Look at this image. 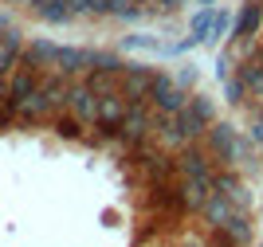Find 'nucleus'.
I'll list each match as a JSON object with an SVG mask.
<instances>
[{"instance_id":"ddd939ff","label":"nucleus","mask_w":263,"mask_h":247,"mask_svg":"<svg viewBox=\"0 0 263 247\" xmlns=\"http://www.w3.org/2000/svg\"><path fill=\"white\" fill-rule=\"evenodd\" d=\"M216 236L232 239V243H240V247H252V239H255V232H252V216L243 212V208H236V212L228 216V224H220Z\"/></svg>"},{"instance_id":"c9c22d12","label":"nucleus","mask_w":263,"mask_h":247,"mask_svg":"<svg viewBox=\"0 0 263 247\" xmlns=\"http://www.w3.org/2000/svg\"><path fill=\"white\" fill-rule=\"evenodd\" d=\"M259 4H263V0H259Z\"/></svg>"},{"instance_id":"f03ea898","label":"nucleus","mask_w":263,"mask_h":247,"mask_svg":"<svg viewBox=\"0 0 263 247\" xmlns=\"http://www.w3.org/2000/svg\"><path fill=\"white\" fill-rule=\"evenodd\" d=\"M154 118H157L154 102H130V110L118 126V141L126 149H138L145 141H154Z\"/></svg>"},{"instance_id":"f704fd0d","label":"nucleus","mask_w":263,"mask_h":247,"mask_svg":"<svg viewBox=\"0 0 263 247\" xmlns=\"http://www.w3.org/2000/svg\"><path fill=\"white\" fill-rule=\"evenodd\" d=\"M259 149H263V145H259Z\"/></svg>"},{"instance_id":"f257e3e1","label":"nucleus","mask_w":263,"mask_h":247,"mask_svg":"<svg viewBox=\"0 0 263 247\" xmlns=\"http://www.w3.org/2000/svg\"><path fill=\"white\" fill-rule=\"evenodd\" d=\"M204 149L212 153L216 165H228V169L243 161V141H240V129L232 122H212L204 129Z\"/></svg>"},{"instance_id":"b1692460","label":"nucleus","mask_w":263,"mask_h":247,"mask_svg":"<svg viewBox=\"0 0 263 247\" xmlns=\"http://www.w3.org/2000/svg\"><path fill=\"white\" fill-rule=\"evenodd\" d=\"M224 98H228L232 106H240V102H248V90H243V83L236 75L232 79H224Z\"/></svg>"},{"instance_id":"5701e85b","label":"nucleus","mask_w":263,"mask_h":247,"mask_svg":"<svg viewBox=\"0 0 263 247\" xmlns=\"http://www.w3.org/2000/svg\"><path fill=\"white\" fill-rule=\"evenodd\" d=\"M122 47H126V51H134V47H138V51H165V43L154 40V35H126Z\"/></svg>"},{"instance_id":"cd10ccee","label":"nucleus","mask_w":263,"mask_h":247,"mask_svg":"<svg viewBox=\"0 0 263 247\" xmlns=\"http://www.w3.org/2000/svg\"><path fill=\"white\" fill-rule=\"evenodd\" d=\"M185 0H149V12H177Z\"/></svg>"},{"instance_id":"423d86ee","label":"nucleus","mask_w":263,"mask_h":247,"mask_svg":"<svg viewBox=\"0 0 263 247\" xmlns=\"http://www.w3.org/2000/svg\"><path fill=\"white\" fill-rule=\"evenodd\" d=\"M67 110H71L83 126H99V94L90 90L87 79H75V83H71V102H67Z\"/></svg>"},{"instance_id":"2f4dec72","label":"nucleus","mask_w":263,"mask_h":247,"mask_svg":"<svg viewBox=\"0 0 263 247\" xmlns=\"http://www.w3.org/2000/svg\"><path fill=\"white\" fill-rule=\"evenodd\" d=\"M8 94V79H0V98Z\"/></svg>"},{"instance_id":"0eeeda50","label":"nucleus","mask_w":263,"mask_h":247,"mask_svg":"<svg viewBox=\"0 0 263 247\" xmlns=\"http://www.w3.org/2000/svg\"><path fill=\"white\" fill-rule=\"evenodd\" d=\"M55 59H59V43L55 40H32L28 47H24V55H20V63L24 67H32V71H55Z\"/></svg>"},{"instance_id":"f3484780","label":"nucleus","mask_w":263,"mask_h":247,"mask_svg":"<svg viewBox=\"0 0 263 247\" xmlns=\"http://www.w3.org/2000/svg\"><path fill=\"white\" fill-rule=\"evenodd\" d=\"M236 212V204H232L224 193H216L212 188V196H209V204L200 208V216H204V224L212 227V232H220V224H228V216Z\"/></svg>"},{"instance_id":"4468645a","label":"nucleus","mask_w":263,"mask_h":247,"mask_svg":"<svg viewBox=\"0 0 263 247\" xmlns=\"http://www.w3.org/2000/svg\"><path fill=\"white\" fill-rule=\"evenodd\" d=\"M24 8H32L44 24H71V20H75L71 0H28Z\"/></svg>"},{"instance_id":"473e14b6","label":"nucleus","mask_w":263,"mask_h":247,"mask_svg":"<svg viewBox=\"0 0 263 247\" xmlns=\"http://www.w3.org/2000/svg\"><path fill=\"white\" fill-rule=\"evenodd\" d=\"M197 4H200V8H212V4H216V0H197Z\"/></svg>"},{"instance_id":"7c9ffc66","label":"nucleus","mask_w":263,"mask_h":247,"mask_svg":"<svg viewBox=\"0 0 263 247\" xmlns=\"http://www.w3.org/2000/svg\"><path fill=\"white\" fill-rule=\"evenodd\" d=\"M0 4H8V8H16V4H28V0H0Z\"/></svg>"},{"instance_id":"6e6552de","label":"nucleus","mask_w":263,"mask_h":247,"mask_svg":"<svg viewBox=\"0 0 263 247\" xmlns=\"http://www.w3.org/2000/svg\"><path fill=\"white\" fill-rule=\"evenodd\" d=\"M212 188H216V193H224L232 204L243 208V212L252 208V193H248V184H243L232 169H216V173H212Z\"/></svg>"},{"instance_id":"bb28decb","label":"nucleus","mask_w":263,"mask_h":247,"mask_svg":"<svg viewBox=\"0 0 263 247\" xmlns=\"http://www.w3.org/2000/svg\"><path fill=\"white\" fill-rule=\"evenodd\" d=\"M173 83H181V86H185V90H189V86L197 83V67H181V71H177V79H173Z\"/></svg>"},{"instance_id":"412c9836","label":"nucleus","mask_w":263,"mask_h":247,"mask_svg":"<svg viewBox=\"0 0 263 247\" xmlns=\"http://www.w3.org/2000/svg\"><path fill=\"white\" fill-rule=\"evenodd\" d=\"M212 16H216V8H197V16H193V35L200 43H209L212 35Z\"/></svg>"},{"instance_id":"9d476101","label":"nucleus","mask_w":263,"mask_h":247,"mask_svg":"<svg viewBox=\"0 0 263 247\" xmlns=\"http://www.w3.org/2000/svg\"><path fill=\"white\" fill-rule=\"evenodd\" d=\"M40 83H44V71H32V67H16L8 75V98H16V102H24V98H32L35 90H40Z\"/></svg>"},{"instance_id":"9b49d317","label":"nucleus","mask_w":263,"mask_h":247,"mask_svg":"<svg viewBox=\"0 0 263 247\" xmlns=\"http://www.w3.org/2000/svg\"><path fill=\"white\" fill-rule=\"evenodd\" d=\"M51 118H55V110L47 106L44 90H35L32 98H24L20 106H16V122L20 126H40V122H51Z\"/></svg>"},{"instance_id":"7ed1b4c3","label":"nucleus","mask_w":263,"mask_h":247,"mask_svg":"<svg viewBox=\"0 0 263 247\" xmlns=\"http://www.w3.org/2000/svg\"><path fill=\"white\" fill-rule=\"evenodd\" d=\"M212 173H216V161H212V153L204 145H185V149H177V177H185V181H212Z\"/></svg>"},{"instance_id":"a878e982","label":"nucleus","mask_w":263,"mask_h":247,"mask_svg":"<svg viewBox=\"0 0 263 247\" xmlns=\"http://www.w3.org/2000/svg\"><path fill=\"white\" fill-rule=\"evenodd\" d=\"M16 106H20V102H16V98H0V129H8L12 122H16Z\"/></svg>"},{"instance_id":"72a5a7b5","label":"nucleus","mask_w":263,"mask_h":247,"mask_svg":"<svg viewBox=\"0 0 263 247\" xmlns=\"http://www.w3.org/2000/svg\"><path fill=\"white\" fill-rule=\"evenodd\" d=\"M138 4H149V0H138Z\"/></svg>"},{"instance_id":"2eb2a0df","label":"nucleus","mask_w":263,"mask_h":247,"mask_svg":"<svg viewBox=\"0 0 263 247\" xmlns=\"http://www.w3.org/2000/svg\"><path fill=\"white\" fill-rule=\"evenodd\" d=\"M126 110H130V98L122 94V90H114V94H102L99 98V126H122V118H126Z\"/></svg>"},{"instance_id":"f8f14e48","label":"nucleus","mask_w":263,"mask_h":247,"mask_svg":"<svg viewBox=\"0 0 263 247\" xmlns=\"http://www.w3.org/2000/svg\"><path fill=\"white\" fill-rule=\"evenodd\" d=\"M209 196H212V181H185L181 177V212L185 216H197L209 204Z\"/></svg>"},{"instance_id":"1a4fd4ad","label":"nucleus","mask_w":263,"mask_h":247,"mask_svg":"<svg viewBox=\"0 0 263 247\" xmlns=\"http://www.w3.org/2000/svg\"><path fill=\"white\" fill-rule=\"evenodd\" d=\"M263 28V4L259 0H248L240 12H236V28H232V40H255Z\"/></svg>"},{"instance_id":"a211bd4d","label":"nucleus","mask_w":263,"mask_h":247,"mask_svg":"<svg viewBox=\"0 0 263 247\" xmlns=\"http://www.w3.org/2000/svg\"><path fill=\"white\" fill-rule=\"evenodd\" d=\"M51 126H55V134H59L63 141H79L83 138V122H79L71 110H59V114L51 118Z\"/></svg>"},{"instance_id":"c85d7f7f","label":"nucleus","mask_w":263,"mask_h":247,"mask_svg":"<svg viewBox=\"0 0 263 247\" xmlns=\"http://www.w3.org/2000/svg\"><path fill=\"white\" fill-rule=\"evenodd\" d=\"M212 247H240V243H232V239H224V236H216V243Z\"/></svg>"},{"instance_id":"c756f323","label":"nucleus","mask_w":263,"mask_h":247,"mask_svg":"<svg viewBox=\"0 0 263 247\" xmlns=\"http://www.w3.org/2000/svg\"><path fill=\"white\" fill-rule=\"evenodd\" d=\"M255 63L263 67V43H259V47H255Z\"/></svg>"},{"instance_id":"4be33fe9","label":"nucleus","mask_w":263,"mask_h":247,"mask_svg":"<svg viewBox=\"0 0 263 247\" xmlns=\"http://www.w3.org/2000/svg\"><path fill=\"white\" fill-rule=\"evenodd\" d=\"M75 16H110V0H71Z\"/></svg>"},{"instance_id":"39448f33","label":"nucleus","mask_w":263,"mask_h":247,"mask_svg":"<svg viewBox=\"0 0 263 247\" xmlns=\"http://www.w3.org/2000/svg\"><path fill=\"white\" fill-rule=\"evenodd\" d=\"M157 79H161V71H157V67H149V63H130V67H126V75H122V94L130 98V102H149Z\"/></svg>"},{"instance_id":"aec40b11","label":"nucleus","mask_w":263,"mask_h":247,"mask_svg":"<svg viewBox=\"0 0 263 247\" xmlns=\"http://www.w3.org/2000/svg\"><path fill=\"white\" fill-rule=\"evenodd\" d=\"M236 28V16H232L228 8H216V16H212V35H209V43H216V40H224V35Z\"/></svg>"},{"instance_id":"6ab92c4d","label":"nucleus","mask_w":263,"mask_h":247,"mask_svg":"<svg viewBox=\"0 0 263 247\" xmlns=\"http://www.w3.org/2000/svg\"><path fill=\"white\" fill-rule=\"evenodd\" d=\"M87 83H90V90L95 94H114V90H122V75H110V71H90L87 75Z\"/></svg>"},{"instance_id":"393cba45","label":"nucleus","mask_w":263,"mask_h":247,"mask_svg":"<svg viewBox=\"0 0 263 247\" xmlns=\"http://www.w3.org/2000/svg\"><path fill=\"white\" fill-rule=\"evenodd\" d=\"M236 67H240V59H236L232 51H220V55H216V75H220V83L236 75Z\"/></svg>"},{"instance_id":"20e7f679","label":"nucleus","mask_w":263,"mask_h":247,"mask_svg":"<svg viewBox=\"0 0 263 247\" xmlns=\"http://www.w3.org/2000/svg\"><path fill=\"white\" fill-rule=\"evenodd\" d=\"M189 98H193V94H189L185 86H181V83H173V79H169V75L161 71V79L154 83V94H149V102H154V110H157V114L173 118V114H181V110L189 106Z\"/></svg>"},{"instance_id":"dca6fc26","label":"nucleus","mask_w":263,"mask_h":247,"mask_svg":"<svg viewBox=\"0 0 263 247\" xmlns=\"http://www.w3.org/2000/svg\"><path fill=\"white\" fill-rule=\"evenodd\" d=\"M173 118H177V126H181V138H185L189 145H193V141H200V138H204V129H209V118H204V114L193 106V98H189V106L181 110V114H173Z\"/></svg>"}]
</instances>
